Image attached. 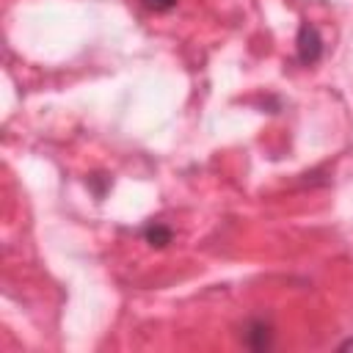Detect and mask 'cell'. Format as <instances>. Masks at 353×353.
<instances>
[{
	"label": "cell",
	"instance_id": "6da1fadb",
	"mask_svg": "<svg viewBox=\"0 0 353 353\" xmlns=\"http://www.w3.org/2000/svg\"><path fill=\"white\" fill-rule=\"evenodd\" d=\"M323 36L320 30L312 25V22H303L298 28V36H295V52H298V61L303 66H314L320 58H323Z\"/></svg>",
	"mask_w": 353,
	"mask_h": 353
},
{
	"label": "cell",
	"instance_id": "7a4b0ae2",
	"mask_svg": "<svg viewBox=\"0 0 353 353\" xmlns=\"http://www.w3.org/2000/svg\"><path fill=\"white\" fill-rule=\"evenodd\" d=\"M243 345L248 350H270L273 347V325L265 317H251L243 328Z\"/></svg>",
	"mask_w": 353,
	"mask_h": 353
},
{
	"label": "cell",
	"instance_id": "3957f363",
	"mask_svg": "<svg viewBox=\"0 0 353 353\" xmlns=\"http://www.w3.org/2000/svg\"><path fill=\"white\" fill-rule=\"evenodd\" d=\"M143 237H146V243H149V245H154V248H163V245H168V243H171L174 232H171L165 223H160V221H152V223L143 229Z\"/></svg>",
	"mask_w": 353,
	"mask_h": 353
},
{
	"label": "cell",
	"instance_id": "277c9868",
	"mask_svg": "<svg viewBox=\"0 0 353 353\" xmlns=\"http://www.w3.org/2000/svg\"><path fill=\"white\" fill-rule=\"evenodd\" d=\"M143 6L149 8V11H171L174 6H176V0H143Z\"/></svg>",
	"mask_w": 353,
	"mask_h": 353
},
{
	"label": "cell",
	"instance_id": "5b68a950",
	"mask_svg": "<svg viewBox=\"0 0 353 353\" xmlns=\"http://www.w3.org/2000/svg\"><path fill=\"white\" fill-rule=\"evenodd\" d=\"M350 347H353V339H345V342L339 345V350H350Z\"/></svg>",
	"mask_w": 353,
	"mask_h": 353
}]
</instances>
